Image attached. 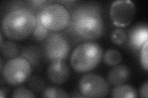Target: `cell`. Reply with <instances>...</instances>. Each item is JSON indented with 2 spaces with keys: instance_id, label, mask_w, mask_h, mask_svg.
<instances>
[{
  "instance_id": "8",
  "label": "cell",
  "mask_w": 148,
  "mask_h": 98,
  "mask_svg": "<svg viewBox=\"0 0 148 98\" xmlns=\"http://www.w3.org/2000/svg\"><path fill=\"white\" fill-rule=\"evenodd\" d=\"M70 52L68 41L59 34H51L46 41L45 52L49 60H64Z\"/></svg>"
},
{
  "instance_id": "13",
  "label": "cell",
  "mask_w": 148,
  "mask_h": 98,
  "mask_svg": "<svg viewBox=\"0 0 148 98\" xmlns=\"http://www.w3.org/2000/svg\"><path fill=\"white\" fill-rule=\"evenodd\" d=\"M19 52L18 46L14 43L10 41H4L1 44V53L4 58L12 59L16 58Z\"/></svg>"
},
{
  "instance_id": "5",
  "label": "cell",
  "mask_w": 148,
  "mask_h": 98,
  "mask_svg": "<svg viewBox=\"0 0 148 98\" xmlns=\"http://www.w3.org/2000/svg\"><path fill=\"white\" fill-rule=\"evenodd\" d=\"M1 71L4 82L9 85L16 87L25 83L29 78L32 67L26 58L19 57L8 61Z\"/></svg>"
},
{
  "instance_id": "11",
  "label": "cell",
  "mask_w": 148,
  "mask_h": 98,
  "mask_svg": "<svg viewBox=\"0 0 148 98\" xmlns=\"http://www.w3.org/2000/svg\"><path fill=\"white\" fill-rule=\"evenodd\" d=\"M148 39V28L146 25L134 28L130 32V42L136 49H140Z\"/></svg>"
},
{
  "instance_id": "20",
  "label": "cell",
  "mask_w": 148,
  "mask_h": 98,
  "mask_svg": "<svg viewBox=\"0 0 148 98\" xmlns=\"http://www.w3.org/2000/svg\"><path fill=\"white\" fill-rule=\"evenodd\" d=\"M147 48H148V41H146L145 44L141 47L140 54V63L143 68L145 71L148 70V62H147Z\"/></svg>"
},
{
  "instance_id": "10",
  "label": "cell",
  "mask_w": 148,
  "mask_h": 98,
  "mask_svg": "<svg viewBox=\"0 0 148 98\" xmlns=\"http://www.w3.org/2000/svg\"><path fill=\"white\" fill-rule=\"evenodd\" d=\"M131 71L126 65H116L110 70L108 75L109 85L117 87L123 85L130 77Z\"/></svg>"
},
{
  "instance_id": "23",
  "label": "cell",
  "mask_w": 148,
  "mask_h": 98,
  "mask_svg": "<svg viewBox=\"0 0 148 98\" xmlns=\"http://www.w3.org/2000/svg\"><path fill=\"white\" fill-rule=\"evenodd\" d=\"M3 59L1 58V71L2 70L3 68Z\"/></svg>"
},
{
  "instance_id": "22",
  "label": "cell",
  "mask_w": 148,
  "mask_h": 98,
  "mask_svg": "<svg viewBox=\"0 0 148 98\" xmlns=\"http://www.w3.org/2000/svg\"><path fill=\"white\" fill-rule=\"evenodd\" d=\"M8 95V90L6 87H1L0 90V97L1 98L6 97Z\"/></svg>"
},
{
  "instance_id": "3",
  "label": "cell",
  "mask_w": 148,
  "mask_h": 98,
  "mask_svg": "<svg viewBox=\"0 0 148 98\" xmlns=\"http://www.w3.org/2000/svg\"><path fill=\"white\" fill-rule=\"evenodd\" d=\"M103 55V49L99 44L94 42H86L79 44L73 50L70 62L76 72L85 73L98 66Z\"/></svg>"
},
{
  "instance_id": "15",
  "label": "cell",
  "mask_w": 148,
  "mask_h": 98,
  "mask_svg": "<svg viewBox=\"0 0 148 98\" xmlns=\"http://www.w3.org/2000/svg\"><path fill=\"white\" fill-rule=\"evenodd\" d=\"M43 97H48V98H59V97H64L68 98L70 97L68 95V93L62 89L61 88L58 87H49L43 90L42 93Z\"/></svg>"
},
{
  "instance_id": "2",
  "label": "cell",
  "mask_w": 148,
  "mask_h": 98,
  "mask_svg": "<svg viewBox=\"0 0 148 98\" xmlns=\"http://www.w3.org/2000/svg\"><path fill=\"white\" fill-rule=\"evenodd\" d=\"M71 21L75 33L83 39L95 40L99 38L103 33V18L95 7H80L73 12Z\"/></svg>"
},
{
  "instance_id": "7",
  "label": "cell",
  "mask_w": 148,
  "mask_h": 98,
  "mask_svg": "<svg viewBox=\"0 0 148 98\" xmlns=\"http://www.w3.org/2000/svg\"><path fill=\"white\" fill-rule=\"evenodd\" d=\"M136 7L130 0H117L110 6L109 15L115 26L125 27L130 24L135 17Z\"/></svg>"
},
{
  "instance_id": "12",
  "label": "cell",
  "mask_w": 148,
  "mask_h": 98,
  "mask_svg": "<svg viewBox=\"0 0 148 98\" xmlns=\"http://www.w3.org/2000/svg\"><path fill=\"white\" fill-rule=\"evenodd\" d=\"M111 97L114 98H136L137 92L135 88L129 85L115 87L111 92Z\"/></svg>"
},
{
  "instance_id": "9",
  "label": "cell",
  "mask_w": 148,
  "mask_h": 98,
  "mask_svg": "<svg viewBox=\"0 0 148 98\" xmlns=\"http://www.w3.org/2000/svg\"><path fill=\"white\" fill-rule=\"evenodd\" d=\"M69 69L64 60L53 61L48 68L47 75L49 80L57 85H62L69 77Z\"/></svg>"
},
{
  "instance_id": "16",
  "label": "cell",
  "mask_w": 148,
  "mask_h": 98,
  "mask_svg": "<svg viewBox=\"0 0 148 98\" xmlns=\"http://www.w3.org/2000/svg\"><path fill=\"white\" fill-rule=\"evenodd\" d=\"M127 38L125 31L122 29L114 30L110 35V39L114 44L117 45H122L126 41Z\"/></svg>"
},
{
  "instance_id": "14",
  "label": "cell",
  "mask_w": 148,
  "mask_h": 98,
  "mask_svg": "<svg viewBox=\"0 0 148 98\" xmlns=\"http://www.w3.org/2000/svg\"><path fill=\"white\" fill-rule=\"evenodd\" d=\"M122 56L115 49H109L104 54V62L109 66H116L122 62Z\"/></svg>"
},
{
  "instance_id": "19",
  "label": "cell",
  "mask_w": 148,
  "mask_h": 98,
  "mask_svg": "<svg viewBox=\"0 0 148 98\" xmlns=\"http://www.w3.org/2000/svg\"><path fill=\"white\" fill-rule=\"evenodd\" d=\"M29 86L32 90L39 91L44 89L45 86V82L40 77L34 76L30 80Z\"/></svg>"
},
{
  "instance_id": "17",
  "label": "cell",
  "mask_w": 148,
  "mask_h": 98,
  "mask_svg": "<svg viewBox=\"0 0 148 98\" xmlns=\"http://www.w3.org/2000/svg\"><path fill=\"white\" fill-rule=\"evenodd\" d=\"M37 22L35 28L33 32L34 38L38 41H42L46 38L48 34V30L40 23L38 18H37Z\"/></svg>"
},
{
  "instance_id": "4",
  "label": "cell",
  "mask_w": 148,
  "mask_h": 98,
  "mask_svg": "<svg viewBox=\"0 0 148 98\" xmlns=\"http://www.w3.org/2000/svg\"><path fill=\"white\" fill-rule=\"evenodd\" d=\"M37 18L46 29L54 32L67 28L71 22V15L68 9L58 3L45 6Z\"/></svg>"
},
{
  "instance_id": "18",
  "label": "cell",
  "mask_w": 148,
  "mask_h": 98,
  "mask_svg": "<svg viewBox=\"0 0 148 98\" xmlns=\"http://www.w3.org/2000/svg\"><path fill=\"white\" fill-rule=\"evenodd\" d=\"M36 96L30 89L25 87H18L12 93V97L14 98H34Z\"/></svg>"
},
{
  "instance_id": "21",
  "label": "cell",
  "mask_w": 148,
  "mask_h": 98,
  "mask_svg": "<svg viewBox=\"0 0 148 98\" xmlns=\"http://www.w3.org/2000/svg\"><path fill=\"white\" fill-rule=\"evenodd\" d=\"M140 96L143 98L148 97V82L146 81L143 84L140 90Z\"/></svg>"
},
{
  "instance_id": "1",
  "label": "cell",
  "mask_w": 148,
  "mask_h": 98,
  "mask_svg": "<svg viewBox=\"0 0 148 98\" xmlns=\"http://www.w3.org/2000/svg\"><path fill=\"white\" fill-rule=\"evenodd\" d=\"M37 19L34 14L25 8L8 13L1 24V32L9 39L24 40L33 33Z\"/></svg>"
},
{
  "instance_id": "6",
  "label": "cell",
  "mask_w": 148,
  "mask_h": 98,
  "mask_svg": "<svg viewBox=\"0 0 148 98\" xmlns=\"http://www.w3.org/2000/svg\"><path fill=\"white\" fill-rule=\"evenodd\" d=\"M78 90L82 97H104L110 92V86L103 77L96 74L89 73L80 78Z\"/></svg>"
}]
</instances>
